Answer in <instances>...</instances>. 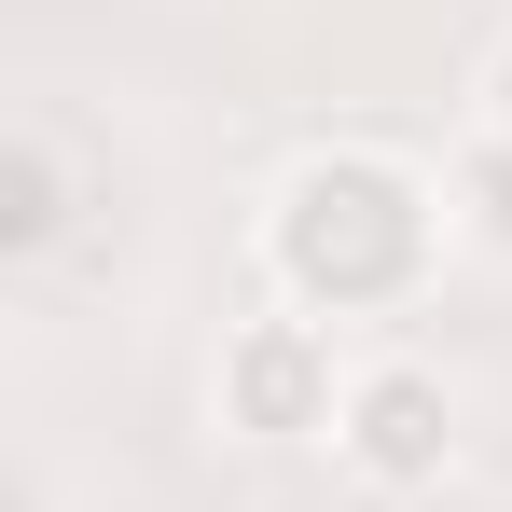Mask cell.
Listing matches in <instances>:
<instances>
[{"label": "cell", "mask_w": 512, "mask_h": 512, "mask_svg": "<svg viewBox=\"0 0 512 512\" xmlns=\"http://www.w3.org/2000/svg\"><path fill=\"white\" fill-rule=\"evenodd\" d=\"M56 236H70V167H56L42 125H14L0 139V250L28 263V250H56Z\"/></svg>", "instance_id": "obj_4"}, {"label": "cell", "mask_w": 512, "mask_h": 512, "mask_svg": "<svg viewBox=\"0 0 512 512\" xmlns=\"http://www.w3.org/2000/svg\"><path fill=\"white\" fill-rule=\"evenodd\" d=\"M333 457L374 485V499H416L457 471V388L429 360H360L346 374V416H333Z\"/></svg>", "instance_id": "obj_2"}, {"label": "cell", "mask_w": 512, "mask_h": 512, "mask_svg": "<svg viewBox=\"0 0 512 512\" xmlns=\"http://www.w3.org/2000/svg\"><path fill=\"white\" fill-rule=\"evenodd\" d=\"M222 416L250 443H305V429L346 416V360H333V319L277 305V319H236L222 333Z\"/></svg>", "instance_id": "obj_3"}, {"label": "cell", "mask_w": 512, "mask_h": 512, "mask_svg": "<svg viewBox=\"0 0 512 512\" xmlns=\"http://www.w3.org/2000/svg\"><path fill=\"white\" fill-rule=\"evenodd\" d=\"M485 125L512 139V42H499V70H485Z\"/></svg>", "instance_id": "obj_6"}, {"label": "cell", "mask_w": 512, "mask_h": 512, "mask_svg": "<svg viewBox=\"0 0 512 512\" xmlns=\"http://www.w3.org/2000/svg\"><path fill=\"white\" fill-rule=\"evenodd\" d=\"M429 250H443V208H429V180L402 153H305L263 194V277L305 319H388V305H416Z\"/></svg>", "instance_id": "obj_1"}, {"label": "cell", "mask_w": 512, "mask_h": 512, "mask_svg": "<svg viewBox=\"0 0 512 512\" xmlns=\"http://www.w3.org/2000/svg\"><path fill=\"white\" fill-rule=\"evenodd\" d=\"M457 222H471L485 250H512V139H499V125H485L471 167H457Z\"/></svg>", "instance_id": "obj_5"}]
</instances>
